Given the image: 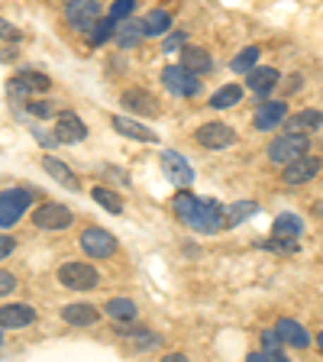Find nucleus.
I'll use <instances>...</instances> for the list:
<instances>
[{
  "label": "nucleus",
  "mask_w": 323,
  "mask_h": 362,
  "mask_svg": "<svg viewBox=\"0 0 323 362\" xmlns=\"http://www.w3.org/2000/svg\"><path fill=\"white\" fill-rule=\"evenodd\" d=\"M90 197L104 207V211H110V214H123V197L120 194H113L110 188H94L90 191Z\"/></svg>",
  "instance_id": "29"
},
{
  "label": "nucleus",
  "mask_w": 323,
  "mask_h": 362,
  "mask_svg": "<svg viewBox=\"0 0 323 362\" xmlns=\"http://www.w3.org/2000/svg\"><path fill=\"white\" fill-rule=\"evenodd\" d=\"M0 39H20V30H13V23L0 20Z\"/></svg>",
  "instance_id": "39"
},
{
  "label": "nucleus",
  "mask_w": 323,
  "mask_h": 362,
  "mask_svg": "<svg viewBox=\"0 0 323 362\" xmlns=\"http://www.w3.org/2000/svg\"><path fill=\"white\" fill-rule=\"evenodd\" d=\"M104 310L113 324H129V320H136V304L129 301V298H110V301L104 304Z\"/></svg>",
  "instance_id": "25"
},
{
  "label": "nucleus",
  "mask_w": 323,
  "mask_h": 362,
  "mask_svg": "<svg viewBox=\"0 0 323 362\" xmlns=\"http://www.w3.org/2000/svg\"><path fill=\"white\" fill-rule=\"evenodd\" d=\"M123 104H127L133 113H143V117H158L155 98H152V94H146V90H139V88L123 90Z\"/></svg>",
  "instance_id": "21"
},
{
  "label": "nucleus",
  "mask_w": 323,
  "mask_h": 362,
  "mask_svg": "<svg viewBox=\"0 0 323 362\" xmlns=\"http://www.w3.org/2000/svg\"><path fill=\"white\" fill-rule=\"evenodd\" d=\"M13 249H16V240H13V236H0V262L13 256Z\"/></svg>",
  "instance_id": "38"
},
{
  "label": "nucleus",
  "mask_w": 323,
  "mask_h": 362,
  "mask_svg": "<svg viewBox=\"0 0 323 362\" xmlns=\"http://www.w3.org/2000/svg\"><path fill=\"white\" fill-rule=\"evenodd\" d=\"M113 39L120 49H136V45L146 39L143 23H129V20H117V30H113Z\"/></svg>",
  "instance_id": "19"
},
{
  "label": "nucleus",
  "mask_w": 323,
  "mask_h": 362,
  "mask_svg": "<svg viewBox=\"0 0 323 362\" xmlns=\"http://www.w3.org/2000/svg\"><path fill=\"white\" fill-rule=\"evenodd\" d=\"M242 100V88L240 84H223V88L217 90L211 98V107L213 110H226V107H233V104H240Z\"/></svg>",
  "instance_id": "28"
},
{
  "label": "nucleus",
  "mask_w": 323,
  "mask_h": 362,
  "mask_svg": "<svg viewBox=\"0 0 323 362\" xmlns=\"http://www.w3.org/2000/svg\"><path fill=\"white\" fill-rule=\"evenodd\" d=\"M143 30L146 36H162V33L172 30V13L168 10H149L143 20Z\"/></svg>",
  "instance_id": "26"
},
{
  "label": "nucleus",
  "mask_w": 323,
  "mask_h": 362,
  "mask_svg": "<svg viewBox=\"0 0 323 362\" xmlns=\"http://www.w3.org/2000/svg\"><path fill=\"white\" fill-rule=\"evenodd\" d=\"M275 330L281 333V343H288V346H294V349H307L310 346L307 330H304L298 320H291V317H281L278 324H275Z\"/></svg>",
  "instance_id": "16"
},
{
  "label": "nucleus",
  "mask_w": 323,
  "mask_h": 362,
  "mask_svg": "<svg viewBox=\"0 0 323 362\" xmlns=\"http://www.w3.org/2000/svg\"><path fill=\"white\" fill-rule=\"evenodd\" d=\"M181 65L191 68L194 75H207V71L213 68V59H211V52H207V49H197V45H184V49H181Z\"/></svg>",
  "instance_id": "20"
},
{
  "label": "nucleus",
  "mask_w": 323,
  "mask_h": 362,
  "mask_svg": "<svg viewBox=\"0 0 323 362\" xmlns=\"http://www.w3.org/2000/svg\"><path fill=\"white\" fill-rule=\"evenodd\" d=\"M262 346L269 349V353H281V333L278 330H265L262 333Z\"/></svg>",
  "instance_id": "36"
},
{
  "label": "nucleus",
  "mask_w": 323,
  "mask_h": 362,
  "mask_svg": "<svg viewBox=\"0 0 323 362\" xmlns=\"http://www.w3.org/2000/svg\"><path fill=\"white\" fill-rule=\"evenodd\" d=\"M256 62H259V49H256V45H249V49H242V52L230 62V68H233L236 75H246V71H252V68H256Z\"/></svg>",
  "instance_id": "30"
},
{
  "label": "nucleus",
  "mask_w": 323,
  "mask_h": 362,
  "mask_svg": "<svg viewBox=\"0 0 323 362\" xmlns=\"http://www.w3.org/2000/svg\"><path fill=\"white\" fill-rule=\"evenodd\" d=\"M162 168H165L168 181H175L178 188H191V185H194V168H191L178 152H172V149L162 152Z\"/></svg>",
  "instance_id": "11"
},
{
  "label": "nucleus",
  "mask_w": 323,
  "mask_h": 362,
  "mask_svg": "<svg viewBox=\"0 0 323 362\" xmlns=\"http://www.w3.org/2000/svg\"><path fill=\"white\" fill-rule=\"evenodd\" d=\"M33 113H39V117H49L52 113V104H30Z\"/></svg>",
  "instance_id": "40"
},
{
  "label": "nucleus",
  "mask_w": 323,
  "mask_h": 362,
  "mask_svg": "<svg viewBox=\"0 0 323 362\" xmlns=\"http://www.w3.org/2000/svg\"><path fill=\"white\" fill-rule=\"evenodd\" d=\"M84 136H88V127H84V120L78 117V113H71V110H65V113H59L55 117V139L59 143H81Z\"/></svg>",
  "instance_id": "10"
},
{
  "label": "nucleus",
  "mask_w": 323,
  "mask_h": 362,
  "mask_svg": "<svg viewBox=\"0 0 323 362\" xmlns=\"http://www.w3.org/2000/svg\"><path fill=\"white\" fill-rule=\"evenodd\" d=\"M42 168H45V175L49 178H55L59 185H65L68 191H78V178H75V172L65 165V162H59L55 156H45L42 158Z\"/></svg>",
  "instance_id": "22"
},
{
  "label": "nucleus",
  "mask_w": 323,
  "mask_h": 362,
  "mask_svg": "<svg viewBox=\"0 0 323 362\" xmlns=\"http://www.w3.org/2000/svg\"><path fill=\"white\" fill-rule=\"evenodd\" d=\"M133 7H136V0H113L110 16H113V20H127V16L133 13Z\"/></svg>",
  "instance_id": "35"
},
{
  "label": "nucleus",
  "mask_w": 323,
  "mask_h": 362,
  "mask_svg": "<svg viewBox=\"0 0 323 362\" xmlns=\"http://www.w3.org/2000/svg\"><path fill=\"white\" fill-rule=\"evenodd\" d=\"M197 143H201L204 149H226V146L236 143V133H233V127H226V123H204V127L197 129Z\"/></svg>",
  "instance_id": "9"
},
{
  "label": "nucleus",
  "mask_w": 323,
  "mask_h": 362,
  "mask_svg": "<svg viewBox=\"0 0 323 362\" xmlns=\"http://www.w3.org/2000/svg\"><path fill=\"white\" fill-rule=\"evenodd\" d=\"M36 320V310L30 304H4L0 308V327L7 330H20V327H30Z\"/></svg>",
  "instance_id": "13"
},
{
  "label": "nucleus",
  "mask_w": 323,
  "mask_h": 362,
  "mask_svg": "<svg viewBox=\"0 0 323 362\" xmlns=\"http://www.w3.org/2000/svg\"><path fill=\"white\" fill-rule=\"evenodd\" d=\"M98 317H100V310L84 301H75V304H65V308H61V320L71 327H90V324H98Z\"/></svg>",
  "instance_id": "15"
},
{
  "label": "nucleus",
  "mask_w": 323,
  "mask_h": 362,
  "mask_svg": "<svg viewBox=\"0 0 323 362\" xmlns=\"http://www.w3.org/2000/svg\"><path fill=\"white\" fill-rule=\"evenodd\" d=\"M288 117V104L285 100H271V104H262L256 110V129H271V127H278V123H285Z\"/></svg>",
  "instance_id": "17"
},
{
  "label": "nucleus",
  "mask_w": 323,
  "mask_h": 362,
  "mask_svg": "<svg viewBox=\"0 0 323 362\" xmlns=\"http://www.w3.org/2000/svg\"><path fill=\"white\" fill-rule=\"evenodd\" d=\"M59 281L65 288H71V291H90V288L100 285V275L88 262H65L59 269Z\"/></svg>",
  "instance_id": "4"
},
{
  "label": "nucleus",
  "mask_w": 323,
  "mask_h": 362,
  "mask_svg": "<svg viewBox=\"0 0 323 362\" xmlns=\"http://www.w3.org/2000/svg\"><path fill=\"white\" fill-rule=\"evenodd\" d=\"M275 84H278V71L275 68H252V71H246V88L256 90V94H269Z\"/></svg>",
  "instance_id": "23"
},
{
  "label": "nucleus",
  "mask_w": 323,
  "mask_h": 362,
  "mask_svg": "<svg viewBox=\"0 0 323 362\" xmlns=\"http://www.w3.org/2000/svg\"><path fill=\"white\" fill-rule=\"evenodd\" d=\"M252 214H256V204L252 201H236L233 207H230V214H226V223L236 226V223H242L246 217H252Z\"/></svg>",
  "instance_id": "33"
},
{
  "label": "nucleus",
  "mask_w": 323,
  "mask_h": 362,
  "mask_svg": "<svg viewBox=\"0 0 323 362\" xmlns=\"http://www.w3.org/2000/svg\"><path fill=\"white\" fill-rule=\"evenodd\" d=\"M81 249L90 259H110L117 252V236L107 233L104 226H88L81 233Z\"/></svg>",
  "instance_id": "6"
},
{
  "label": "nucleus",
  "mask_w": 323,
  "mask_h": 362,
  "mask_svg": "<svg viewBox=\"0 0 323 362\" xmlns=\"http://www.w3.org/2000/svg\"><path fill=\"white\" fill-rule=\"evenodd\" d=\"M317 346H320V353H323V333H320V337H317Z\"/></svg>",
  "instance_id": "41"
},
{
  "label": "nucleus",
  "mask_w": 323,
  "mask_h": 362,
  "mask_svg": "<svg viewBox=\"0 0 323 362\" xmlns=\"http://www.w3.org/2000/svg\"><path fill=\"white\" fill-rule=\"evenodd\" d=\"M310 143H307V136L304 133H285L278 136V139H271V146L265 152H269V162H275V165H288V162H294V158H301L307 156Z\"/></svg>",
  "instance_id": "2"
},
{
  "label": "nucleus",
  "mask_w": 323,
  "mask_h": 362,
  "mask_svg": "<svg viewBox=\"0 0 323 362\" xmlns=\"http://www.w3.org/2000/svg\"><path fill=\"white\" fill-rule=\"evenodd\" d=\"M13 288H16V275H13V272H4V269H0V298L13 294Z\"/></svg>",
  "instance_id": "37"
},
{
  "label": "nucleus",
  "mask_w": 323,
  "mask_h": 362,
  "mask_svg": "<svg viewBox=\"0 0 323 362\" xmlns=\"http://www.w3.org/2000/svg\"><path fill=\"white\" fill-rule=\"evenodd\" d=\"M113 30H117V20H104V16H100L98 23H94V26H90V45H100V42H107V39L113 36Z\"/></svg>",
  "instance_id": "31"
},
{
  "label": "nucleus",
  "mask_w": 323,
  "mask_h": 362,
  "mask_svg": "<svg viewBox=\"0 0 323 362\" xmlns=\"http://www.w3.org/2000/svg\"><path fill=\"white\" fill-rule=\"evenodd\" d=\"M33 223H36V230H45V233H59V230L71 226V211L65 204H42L33 214Z\"/></svg>",
  "instance_id": "7"
},
{
  "label": "nucleus",
  "mask_w": 323,
  "mask_h": 362,
  "mask_svg": "<svg viewBox=\"0 0 323 362\" xmlns=\"http://www.w3.org/2000/svg\"><path fill=\"white\" fill-rule=\"evenodd\" d=\"M30 204H33V194L26 188L0 191V226H4V230L16 226L23 220V214L30 211Z\"/></svg>",
  "instance_id": "3"
},
{
  "label": "nucleus",
  "mask_w": 323,
  "mask_h": 362,
  "mask_svg": "<svg viewBox=\"0 0 323 362\" xmlns=\"http://www.w3.org/2000/svg\"><path fill=\"white\" fill-rule=\"evenodd\" d=\"M188 45V36L184 33H172V36H165V42H162V52H178V49H184Z\"/></svg>",
  "instance_id": "34"
},
{
  "label": "nucleus",
  "mask_w": 323,
  "mask_h": 362,
  "mask_svg": "<svg viewBox=\"0 0 323 362\" xmlns=\"http://www.w3.org/2000/svg\"><path fill=\"white\" fill-rule=\"evenodd\" d=\"M65 20L75 30H90L100 20V4L98 0H68L65 4Z\"/></svg>",
  "instance_id": "8"
},
{
  "label": "nucleus",
  "mask_w": 323,
  "mask_h": 362,
  "mask_svg": "<svg viewBox=\"0 0 323 362\" xmlns=\"http://www.w3.org/2000/svg\"><path fill=\"white\" fill-rule=\"evenodd\" d=\"M0 343H4V333H0Z\"/></svg>",
  "instance_id": "42"
},
{
  "label": "nucleus",
  "mask_w": 323,
  "mask_h": 362,
  "mask_svg": "<svg viewBox=\"0 0 323 362\" xmlns=\"http://www.w3.org/2000/svg\"><path fill=\"white\" fill-rule=\"evenodd\" d=\"M285 127L294 129V133H314V129H323V113L320 110H301V113H294V117H288Z\"/></svg>",
  "instance_id": "24"
},
{
  "label": "nucleus",
  "mask_w": 323,
  "mask_h": 362,
  "mask_svg": "<svg viewBox=\"0 0 323 362\" xmlns=\"http://www.w3.org/2000/svg\"><path fill=\"white\" fill-rule=\"evenodd\" d=\"M10 98H30V94H36V90H49V78L45 75H36V71H23V75H16L13 81H10Z\"/></svg>",
  "instance_id": "12"
},
{
  "label": "nucleus",
  "mask_w": 323,
  "mask_h": 362,
  "mask_svg": "<svg viewBox=\"0 0 323 362\" xmlns=\"http://www.w3.org/2000/svg\"><path fill=\"white\" fill-rule=\"evenodd\" d=\"M301 236H278V233H271V240H265L262 246L265 249H275V252H298V246H301Z\"/></svg>",
  "instance_id": "32"
},
{
  "label": "nucleus",
  "mask_w": 323,
  "mask_h": 362,
  "mask_svg": "<svg viewBox=\"0 0 323 362\" xmlns=\"http://www.w3.org/2000/svg\"><path fill=\"white\" fill-rule=\"evenodd\" d=\"M271 233H278V236H301L304 233V220L298 217V214H281V217H275V223H271Z\"/></svg>",
  "instance_id": "27"
},
{
  "label": "nucleus",
  "mask_w": 323,
  "mask_h": 362,
  "mask_svg": "<svg viewBox=\"0 0 323 362\" xmlns=\"http://www.w3.org/2000/svg\"><path fill=\"white\" fill-rule=\"evenodd\" d=\"M317 172H320V162L310 156H301V158H294V162L285 165V181L288 185H307Z\"/></svg>",
  "instance_id": "14"
},
{
  "label": "nucleus",
  "mask_w": 323,
  "mask_h": 362,
  "mask_svg": "<svg viewBox=\"0 0 323 362\" xmlns=\"http://www.w3.org/2000/svg\"><path fill=\"white\" fill-rule=\"evenodd\" d=\"M110 127L117 129L120 136H129V139H139V143H158V136L152 133L149 127H143V123L129 120V117H113Z\"/></svg>",
  "instance_id": "18"
},
{
  "label": "nucleus",
  "mask_w": 323,
  "mask_h": 362,
  "mask_svg": "<svg viewBox=\"0 0 323 362\" xmlns=\"http://www.w3.org/2000/svg\"><path fill=\"white\" fill-rule=\"evenodd\" d=\"M162 84H165V90L175 94V98H194V94H201V81L184 65H168L162 71Z\"/></svg>",
  "instance_id": "5"
},
{
  "label": "nucleus",
  "mask_w": 323,
  "mask_h": 362,
  "mask_svg": "<svg viewBox=\"0 0 323 362\" xmlns=\"http://www.w3.org/2000/svg\"><path fill=\"white\" fill-rule=\"evenodd\" d=\"M172 211L178 214L191 230H197V233H220V230L230 226L223 207H220L217 201L197 197V194H191V191H178V194L172 197Z\"/></svg>",
  "instance_id": "1"
}]
</instances>
